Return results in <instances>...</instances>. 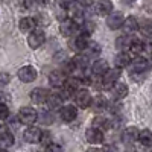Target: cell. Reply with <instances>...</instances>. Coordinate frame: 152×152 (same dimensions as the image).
<instances>
[{"instance_id": "40", "label": "cell", "mask_w": 152, "mask_h": 152, "mask_svg": "<svg viewBox=\"0 0 152 152\" xmlns=\"http://www.w3.org/2000/svg\"><path fill=\"white\" fill-rule=\"evenodd\" d=\"M87 152H102L100 149H97V148H91V149H88Z\"/></svg>"}, {"instance_id": "27", "label": "cell", "mask_w": 152, "mask_h": 152, "mask_svg": "<svg viewBox=\"0 0 152 152\" xmlns=\"http://www.w3.org/2000/svg\"><path fill=\"white\" fill-rule=\"evenodd\" d=\"M82 85V82H81V79L79 78H75V76H72V78H67L66 79V82H64V88H67V90H70L72 93H75L76 90H79V87Z\"/></svg>"}, {"instance_id": "3", "label": "cell", "mask_w": 152, "mask_h": 152, "mask_svg": "<svg viewBox=\"0 0 152 152\" xmlns=\"http://www.w3.org/2000/svg\"><path fill=\"white\" fill-rule=\"evenodd\" d=\"M17 76H18V79H20L21 82L29 84V82H34V81L37 79L38 73H37L35 67H32V66H23L21 69H18Z\"/></svg>"}, {"instance_id": "15", "label": "cell", "mask_w": 152, "mask_h": 152, "mask_svg": "<svg viewBox=\"0 0 152 152\" xmlns=\"http://www.w3.org/2000/svg\"><path fill=\"white\" fill-rule=\"evenodd\" d=\"M113 11V2L111 0H99L94 5V12L97 15H108Z\"/></svg>"}, {"instance_id": "34", "label": "cell", "mask_w": 152, "mask_h": 152, "mask_svg": "<svg viewBox=\"0 0 152 152\" xmlns=\"http://www.w3.org/2000/svg\"><path fill=\"white\" fill-rule=\"evenodd\" d=\"M9 117V108L5 102H0V120H6Z\"/></svg>"}, {"instance_id": "21", "label": "cell", "mask_w": 152, "mask_h": 152, "mask_svg": "<svg viewBox=\"0 0 152 152\" xmlns=\"http://www.w3.org/2000/svg\"><path fill=\"white\" fill-rule=\"evenodd\" d=\"M108 69H110V66H108V62L105 59H96L93 64H91V72L96 76H102Z\"/></svg>"}, {"instance_id": "4", "label": "cell", "mask_w": 152, "mask_h": 152, "mask_svg": "<svg viewBox=\"0 0 152 152\" xmlns=\"http://www.w3.org/2000/svg\"><path fill=\"white\" fill-rule=\"evenodd\" d=\"M91 94L88 90H76V94H75V102L79 108H90V104H91Z\"/></svg>"}, {"instance_id": "2", "label": "cell", "mask_w": 152, "mask_h": 152, "mask_svg": "<svg viewBox=\"0 0 152 152\" xmlns=\"http://www.w3.org/2000/svg\"><path fill=\"white\" fill-rule=\"evenodd\" d=\"M46 41V34L43 29H32L29 32V37H28V44L31 49H38V47H41Z\"/></svg>"}, {"instance_id": "24", "label": "cell", "mask_w": 152, "mask_h": 152, "mask_svg": "<svg viewBox=\"0 0 152 152\" xmlns=\"http://www.w3.org/2000/svg\"><path fill=\"white\" fill-rule=\"evenodd\" d=\"M129 62H131V56L128 55V52H119L116 55V58H114V64H116V67H119V69L128 67Z\"/></svg>"}, {"instance_id": "29", "label": "cell", "mask_w": 152, "mask_h": 152, "mask_svg": "<svg viewBox=\"0 0 152 152\" xmlns=\"http://www.w3.org/2000/svg\"><path fill=\"white\" fill-rule=\"evenodd\" d=\"M38 119H40V122L43 125H52L53 122V114L50 113V111H43L38 114Z\"/></svg>"}, {"instance_id": "17", "label": "cell", "mask_w": 152, "mask_h": 152, "mask_svg": "<svg viewBox=\"0 0 152 152\" xmlns=\"http://www.w3.org/2000/svg\"><path fill=\"white\" fill-rule=\"evenodd\" d=\"M49 94H50V93H49L47 88L38 87V88H35V90H32V93H31V99H32V102H34V104H44Z\"/></svg>"}, {"instance_id": "1", "label": "cell", "mask_w": 152, "mask_h": 152, "mask_svg": "<svg viewBox=\"0 0 152 152\" xmlns=\"http://www.w3.org/2000/svg\"><path fill=\"white\" fill-rule=\"evenodd\" d=\"M38 119V113L32 107H23L18 111V122L23 125H34Z\"/></svg>"}, {"instance_id": "8", "label": "cell", "mask_w": 152, "mask_h": 152, "mask_svg": "<svg viewBox=\"0 0 152 152\" xmlns=\"http://www.w3.org/2000/svg\"><path fill=\"white\" fill-rule=\"evenodd\" d=\"M123 14L122 12H110V14L107 15V26L108 29L111 31H117L122 28V24H123Z\"/></svg>"}, {"instance_id": "35", "label": "cell", "mask_w": 152, "mask_h": 152, "mask_svg": "<svg viewBox=\"0 0 152 152\" xmlns=\"http://www.w3.org/2000/svg\"><path fill=\"white\" fill-rule=\"evenodd\" d=\"M11 82V75L6 72H0V87H5Z\"/></svg>"}, {"instance_id": "5", "label": "cell", "mask_w": 152, "mask_h": 152, "mask_svg": "<svg viewBox=\"0 0 152 152\" xmlns=\"http://www.w3.org/2000/svg\"><path fill=\"white\" fill-rule=\"evenodd\" d=\"M41 132L43 131L40 128H37V126H34V125H29L26 128V131L23 132V140L26 143H31V145L38 143L40 142V137H41Z\"/></svg>"}, {"instance_id": "37", "label": "cell", "mask_w": 152, "mask_h": 152, "mask_svg": "<svg viewBox=\"0 0 152 152\" xmlns=\"http://www.w3.org/2000/svg\"><path fill=\"white\" fill-rule=\"evenodd\" d=\"M100 151H102V152H119V149L116 146H104Z\"/></svg>"}, {"instance_id": "32", "label": "cell", "mask_w": 152, "mask_h": 152, "mask_svg": "<svg viewBox=\"0 0 152 152\" xmlns=\"http://www.w3.org/2000/svg\"><path fill=\"white\" fill-rule=\"evenodd\" d=\"M38 143H41L44 148L49 146L50 143H52V134H50L49 131H43L41 132V137H40V142H38Z\"/></svg>"}, {"instance_id": "20", "label": "cell", "mask_w": 152, "mask_h": 152, "mask_svg": "<svg viewBox=\"0 0 152 152\" xmlns=\"http://www.w3.org/2000/svg\"><path fill=\"white\" fill-rule=\"evenodd\" d=\"M122 28H123V32L125 34H132L135 31H138V20L135 17H128V18H125L123 20V24H122Z\"/></svg>"}, {"instance_id": "33", "label": "cell", "mask_w": 152, "mask_h": 152, "mask_svg": "<svg viewBox=\"0 0 152 152\" xmlns=\"http://www.w3.org/2000/svg\"><path fill=\"white\" fill-rule=\"evenodd\" d=\"M110 122L107 120V119H104V117H96L94 120H93V126L94 128H110V125H108Z\"/></svg>"}, {"instance_id": "28", "label": "cell", "mask_w": 152, "mask_h": 152, "mask_svg": "<svg viewBox=\"0 0 152 152\" xmlns=\"http://www.w3.org/2000/svg\"><path fill=\"white\" fill-rule=\"evenodd\" d=\"M138 29L145 37H151L152 35V21L149 20H143L142 23H138Z\"/></svg>"}, {"instance_id": "39", "label": "cell", "mask_w": 152, "mask_h": 152, "mask_svg": "<svg viewBox=\"0 0 152 152\" xmlns=\"http://www.w3.org/2000/svg\"><path fill=\"white\" fill-rule=\"evenodd\" d=\"M135 2V0H122V3H125V5H132Z\"/></svg>"}, {"instance_id": "11", "label": "cell", "mask_w": 152, "mask_h": 152, "mask_svg": "<svg viewBox=\"0 0 152 152\" xmlns=\"http://www.w3.org/2000/svg\"><path fill=\"white\" fill-rule=\"evenodd\" d=\"M66 79H67V76H66V73L62 70H53V72H50V75H49V82L55 88H61L62 85H64Z\"/></svg>"}, {"instance_id": "25", "label": "cell", "mask_w": 152, "mask_h": 152, "mask_svg": "<svg viewBox=\"0 0 152 152\" xmlns=\"http://www.w3.org/2000/svg\"><path fill=\"white\" fill-rule=\"evenodd\" d=\"M138 142L145 148H152V131L151 129H143L138 132Z\"/></svg>"}, {"instance_id": "31", "label": "cell", "mask_w": 152, "mask_h": 152, "mask_svg": "<svg viewBox=\"0 0 152 152\" xmlns=\"http://www.w3.org/2000/svg\"><path fill=\"white\" fill-rule=\"evenodd\" d=\"M24 6L31 11H35L43 6V0H24Z\"/></svg>"}, {"instance_id": "41", "label": "cell", "mask_w": 152, "mask_h": 152, "mask_svg": "<svg viewBox=\"0 0 152 152\" xmlns=\"http://www.w3.org/2000/svg\"><path fill=\"white\" fill-rule=\"evenodd\" d=\"M151 61H152V55H151Z\"/></svg>"}, {"instance_id": "12", "label": "cell", "mask_w": 152, "mask_h": 152, "mask_svg": "<svg viewBox=\"0 0 152 152\" xmlns=\"http://www.w3.org/2000/svg\"><path fill=\"white\" fill-rule=\"evenodd\" d=\"M107 105H108V100H107V97H105V96H102V94H97V96L91 97L90 108H91L96 114H100L102 111H105Z\"/></svg>"}, {"instance_id": "13", "label": "cell", "mask_w": 152, "mask_h": 152, "mask_svg": "<svg viewBox=\"0 0 152 152\" xmlns=\"http://www.w3.org/2000/svg\"><path fill=\"white\" fill-rule=\"evenodd\" d=\"M129 66H131V72L132 73H145L149 69L151 62L146 58H135L134 61L129 62Z\"/></svg>"}, {"instance_id": "14", "label": "cell", "mask_w": 152, "mask_h": 152, "mask_svg": "<svg viewBox=\"0 0 152 152\" xmlns=\"http://www.w3.org/2000/svg\"><path fill=\"white\" fill-rule=\"evenodd\" d=\"M138 132L140 131H138L135 126H128V128L123 129V132H122V142L128 143V145L137 142L138 140Z\"/></svg>"}, {"instance_id": "26", "label": "cell", "mask_w": 152, "mask_h": 152, "mask_svg": "<svg viewBox=\"0 0 152 152\" xmlns=\"http://www.w3.org/2000/svg\"><path fill=\"white\" fill-rule=\"evenodd\" d=\"M46 104L49 107V110H55V108H59L62 105V97L58 94H49L47 99H46Z\"/></svg>"}, {"instance_id": "7", "label": "cell", "mask_w": 152, "mask_h": 152, "mask_svg": "<svg viewBox=\"0 0 152 152\" xmlns=\"http://www.w3.org/2000/svg\"><path fill=\"white\" fill-rule=\"evenodd\" d=\"M104 132L102 129H99V128H88L85 131V140L88 143H91V145H100V143H104Z\"/></svg>"}, {"instance_id": "36", "label": "cell", "mask_w": 152, "mask_h": 152, "mask_svg": "<svg viewBox=\"0 0 152 152\" xmlns=\"http://www.w3.org/2000/svg\"><path fill=\"white\" fill-rule=\"evenodd\" d=\"M46 152H64L59 145H55V143H50L49 146H46Z\"/></svg>"}, {"instance_id": "38", "label": "cell", "mask_w": 152, "mask_h": 152, "mask_svg": "<svg viewBox=\"0 0 152 152\" xmlns=\"http://www.w3.org/2000/svg\"><path fill=\"white\" fill-rule=\"evenodd\" d=\"M5 100H6V94L0 90V102H5Z\"/></svg>"}, {"instance_id": "23", "label": "cell", "mask_w": 152, "mask_h": 152, "mask_svg": "<svg viewBox=\"0 0 152 152\" xmlns=\"http://www.w3.org/2000/svg\"><path fill=\"white\" fill-rule=\"evenodd\" d=\"M37 26V23L32 17H23L20 21H18V29L23 32V34H26V32H31L32 29H35Z\"/></svg>"}, {"instance_id": "9", "label": "cell", "mask_w": 152, "mask_h": 152, "mask_svg": "<svg viewBox=\"0 0 152 152\" xmlns=\"http://www.w3.org/2000/svg\"><path fill=\"white\" fill-rule=\"evenodd\" d=\"M87 43H88V37H87V35H84V34L76 35V37L73 35V38H70V41H69V47H70L72 50H75V52L81 53L82 50L85 49Z\"/></svg>"}, {"instance_id": "30", "label": "cell", "mask_w": 152, "mask_h": 152, "mask_svg": "<svg viewBox=\"0 0 152 152\" xmlns=\"http://www.w3.org/2000/svg\"><path fill=\"white\" fill-rule=\"evenodd\" d=\"M129 50H132L134 53H142L145 50V43L142 40H132L131 41V46H129Z\"/></svg>"}, {"instance_id": "6", "label": "cell", "mask_w": 152, "mask_h": 152, "mask_svg": "<svg viewBox=\"0 0 152 152\" xmlns=\"http://www.w3.org/2000/svg\"><path fill=\"white\" fill-rule=\"evenodd\" d=\"M59 31L64 37H73L76 32L79 31V24L76 23L75 20L72 18H66L61 21V26H59Z\"/></svg>"}, {"instance_id": "18", "label": "cell", "mask_w": 152, "mask_h": 152, "mask_svg": "<svg viewBox=\"0 0 152 152\" xmlns=\"http://www.w3.org/2000/svg\"><path fill=\"white\" fill-rule=\"evenodd\" d=\"M128 93H129V88H128L126 84H123V82H114V85H113V94H114L116 99H125L126 96H128Z\"/></svg>"}, {"instance_id": "16", "label": "cell", "mask_w": 152, "mask_h": 152, "mask_svg": "<svg viewBox=\"0 0 152 152\" xmlns=\"http://www.w3.org/2000/svg\"><path fill=\"white\" fill-rule=\"evenodd\" d=\"M100 50H102V47H100L99 43H96V41H88L87 46H85V49L82 50L81 53H84L88 59H90V58H96V56L100 53Z\"/></svg>"}, {"instance_id": "22", "label": "cell", "mask_w": 152, "mask_h": 152, "mask_svg": "<svg viewBox=\"0 0 152 152\" xmlns=\"http://www.w3.org/2000/svg\"><path fill=\"white\" fill-rule=\"evenodd\" d=\"M14 142H15V138L9 131H3L0 134V149L2 151H6L8 148H11L14 145Z\"/></svg>"}, {"instance_id": "19", "label": "cell", "mask_w": 152, "mask_h": 152, "mask_svg": "<svg viewBox=\"0 0 152 152\" xmlns=\"http://www.w3.org/2000/svg\"><path fill=\"white\" fill-rule=\"evenodd\" d=\"M131 41H132V38L128 34L120 35L119 38H116V49L120 50V52H126V50H129Z\"/></svg>"}, {"instance_id": "10", "label": "cell", "mask_w": 152, "mask_h": 152, "mask_svg": "<svg viewBox=\"0 0 152 152\" xmlns=\"http://www.w3.org/2000/svg\"><path fill=\"white\" fill-rule=\"evenodd\" d=\"M59 117L62 122H73L76 117H78V110H76L75 105H64L59 108Z\"/></svg>"}]
</instances>
